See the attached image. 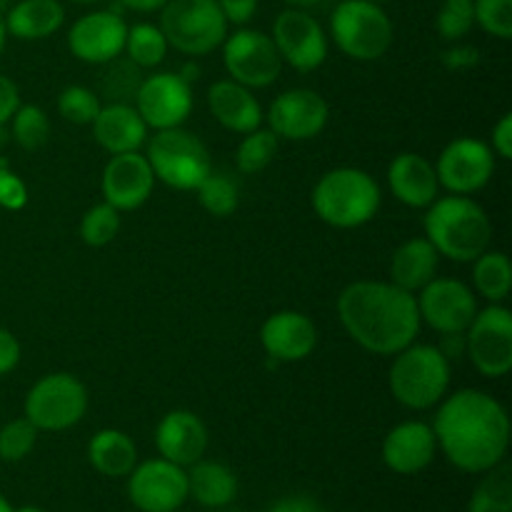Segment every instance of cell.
<instances>
[{
	"label": "cell",
	"instance_id": "cell-1",
	"mask_svg": "<svg viewBox=\"0 0 512 512\" xmlns=\"http://www.w3.org/2000/svg\"><path fill=\"white\" fill-rule=\"evenodd\" d=\"M433 433L455 468L463 473H488L508 453L510 418L493 395L468 388L443 400Z\"/></svg>",
	"mask_w": 512,
	"mask_h": 512
},
{
	"label": "cell",
	"instance_id": "cell-2",
	"mask_svg": "<svg viewBox=\"0 0 512 512\" xmlns=\"http://www.w3.org/2000/svg\"><path fill=\"white\" fill-rule=\"evenodd\" d=\"M338 315L345 333L363 350L375 355H395L420 333V313L415 295L393 283L358 280L338 298Z\"/></svg>",
	"mask_w": 512,
	"mask_h": 512
},
{
	"label": "cell",
	"instance_id": "cell-3",
	"mask_svg": "<svg viewBox=\"0 0 512 512\" xmlns=\"http://www.w3.org/2000/svg\"><path fill=\"white\" fill-rule=\"evenodd\" d=\"M425 238L438 255L455 263H473L490 248L493 223L488 213L468 195L435 198L423 220Z\"/></svg>",
	"mask_w": 512,
	"mask_h": 512
},
{
	"label": "cell",
	"instance_id": "cell-4",
	"mask_svg": "<svg viewBox=\"0 0 512 512\" xmlns=\"http://www.w3.org/2000/svg\"><path fill=\"white\" fill-rule=\"evenodd\" d=\"M380 188L360 168H335L313 188V210L333 228H360L378 215Z\"/></svg>",
	"mask_w": 512,
	"mask_h": 512
},
{
	"label": "cell",
	"instance_id": "cell-5",
	"mask_svg": "<svg viewBox=\"0 0 512 512\" xmlns=\"http://www.w3.org/2000/svg\"><path fill=\"white\" fill-rule=\"evenodd\" d=\"M388 385L393 398L410 410H428L448 395L450 358L435 345L410 343L395 353Z\"/></svg>",
	"mask_w": 512,
	"mask_h": 512
},
{
	"label": "cell",
	"instance_id": "cell-6",
	"mask_svg": "<svg viewBox=\"0 0 512 512\" xmlns=\"http://www.w3.org/2000/svg\"><path fill=\"white\" fill-rule=\"evenodd\" d=\"M160 30L175 50L200 58L228 38V18L218 0H168L160 10Z\"/></svg>",
	"mask_w": 512,
	"mask_h": 512
},
{
	"label": "cell",
	"instance_id": "cell-7",
	"mask_svg": "<svg viewBox=\"0 0 512 512\" xmlns=\"http://www.w3.org/2000/svg\"><path fill=\"white\" fill-rule=\"evenodd\" d=\"M333 40L348 58L378 60L393 45V23L380 3L370 0H343L330 18Z\"/></svg>",
	"mask_w": 512,
	"mask_h": 512
},
{
	"label": "cell",
	"instance_id": "cell-8",
	"mask_svg": "<svg viewBox=\"0 0 512 512\" xmlns=\"http://www.w3.org/2000/svg\"><path fill=\"white\" fill-rule=\"evenodd\" d=\"M145 158L155 180L175 190H195L213 170L203 140L183 128L158 130L148 143Z\"/></svg>",
	"mask_w": 512,
	"mask_h": 512
},
{
	"label": "cell",
	"instance_id": "cell-9",
	"mask_svg": "<svg viewBox=\"0 0 512 512\" xmlns=\"http://www.w3.org/2000/svg\"><path fill=\"white\" fill-rule=\"evenodd\" d=\"M88 410V390L75 375L50 373L25 395V418L38 430L60 433L83 420Z\"/></svg>",
	"mask_w": 512,
	"mask_h": 512
},
{
	"label": "cell",
	"instance_id": "cell-10",
	"mask_svg": "<svg viewBox=\"0 0 512 512\" xmlns=\"http://www.w3.org/2000/svg\"><path fill=\"white\" fill-rule=\"evenodd\" d=\"M465 353L485 378H503L512 368V315L505 305L493 303L478 310L465 330Z\"/></svg>",
	"mask_w": 512,
	"mask_h": 512
},
{
	"label": "cell",
	"instance_id": "cell-11",
	"mask_svg": "<svg viewBox=\"0 0 512 512\" xmlns=\"http://www.w3.org/2000/svg\"><path fill=\"white\" fill-rule=\"evenodd\" d=\"M223 63L230 80L245 88H268L283 70V58L273 38L260 30L243 28L223 40Z\"/></svg>",
	"mask_w": 512,
	"mask_h": 512
},
{
	"label": "cell",
	"instance_id": "cell-12",
	"mask_svg": "<svg viewBox=\"0 0 512 512\" xmlns=\"http://www.w3.org/2000/svg\"><path fill=\"white\" fill-rule=\"evenodd\" d=\"M420 323L443 335H463L478 313L475 295L463 280L433 278L415 298Z\"/></svg>",
	"mask_w": 512,
	"mask_h": 512
},
{
	"label": "cell",
	"instance_id": "cell-13",
	"mask_svg": "<svg viewBox=\"0 0 512 512\" xmlns=\"http://www.w3.org/2000/svg\"><path fill=\"white\" fill-rule=\"evenodd\" d=\"M135 110L148 128H180L193 110V90L180 73H155L140 80Z\"/></svg>",
	"mask_w": 512,
	"mask_h": 512
},
{
	"label": "cell",
	"instance_id": "cell-14",
	"mask_svg": "<svg viewBox=\"0 0 512 512\" xmlns=\"http://www.w3.org/2000/svg\"><path fill=\"white\" fill-rule=\"evenodd\" d=\"M273 43L280 58L300 73L320 68L328 58V35L313 15L300 8H288L275 18Z\"/></svg>",
	"mask_w": 512,
	"mask_h": 512
},
{
	"label": "cell",
	"instance_id": "cell-15",
	"mask_svg": "<svg viewBox=\"0 0 512 512\" xmlns=\"http://www.w3.org/2000/svg\"><path fill=\"white\" fill-rule=\"evenodd\" d=\"M435 173H438V183L445 185L453 195L478 193L493 178L495 155L483 140L458 138L445 145Z\"/></svg>",
	"mask_w": 512,
	"mask_h": 512
},
{
	"label": "cell",
	"instance_id": "cell-16",
	"mask_svg": "<svg viewBox=\"0 0 512 512\" xmlns=\"http://www.w3.org/2000/svg\"><path fill=\"white\" fill-rule=\"evenodd\" d=\"M128 495L143 512H175L188 500V473L170 460H148L133 468Z\"/></svg>",
	"mask_w": 512,
	"mask_h": 512
},
{
	"label": "cell",
	"instance_id": "cell-17",
	"mask_svg": "<svg viewBox=\"0 0 512 512\" xmlns=\"http://www.w3.org/2000/svg\"><path fill=\"white\" fill-rule=\"evenodd\" d=\"M330 108L320 93L310 88H293L280 93L268 108V123L278 138L310 140L328 125Z\"/></svg>",
	"mask_w": 512,
	"mask_h": 512
},
{
	"label": "cell",
	"instance_id": "cell-18",
	"mask_svg": "<svg viewBox=\"0 0 512 512\" xmlns=\"http://www.w3.org/2000/svg\"><path fill=\"white\" fill-rule=\"evenodd\" d=\"M128 23L113 10H95L73 23L68 33V48L78 60L90 65H105L118 60L125 50Z\"/></svg>",
	"mask_w": 512,
	"mask_h": 512
},
{
	"label": "cell",
	"instance_id": "cell-19",
	"mask_svg": "<svg viewBox=\"0 0 512 512\" xmlns=\"http://www.w3.org/2000/svg\"><path fill=\"white\" fill-rule=\"evenodd\" d=\"M100 188L105 203L113 205L115 210H135L153 195L155 173L148 158L138 150L120 153L105 163Z\"/></svg>",
	"mask_w": 512,
	"mask_h": 512
},
{
	"label": "cell",
	"instance_id": "cell-20",
	"mask_svg": "<svg viewBox=\"0 0 512 512\" xmlns=\"http://www.w3.org/2000/svg\"><path fill=\"white\" fill-rule=\"evenodd\" d=\"M260 343L273 360L298 363V360L308 358L318 345V328L308 315L298 313V310H280L263 323Z\"/></svg>",
	"mask_w": 512,
	"mask_h": 512
},
{
	"label": "cell",
	"instance_id": "cell-21",
	"mask_svg": "<svg viewBox=\"0 0 512 512\" xmlns=\"http://www.w3.org/2000/svg\"><path fill=\"white\" fill-rule=\"evenodd\" d=\"M438 450L433 428L420 420L400 423L388 433L383 443V460L393 473L415 475L428 468Z\"/></svg>",
	"mask_w": 512,
	"mask_h": 512
},
{
	"label": "cell",
	"instance_id": "cell-22",
	"mask_svg": "<svg viewBox=\"0 0 512 512\" xmlns=\"http://www.w3.org/2000/svg\"><path fill=\"white\" fill-rule=\"evenodd\" d=\"M155 445L160 455L175 465H193L208 448V428L190 410H173L155 430Z\"/></svg>",
	"mask_w": 512,
	"mask_h": 512
},
{
	"label": "cell",
	"instance_id": "cell-23",
	"mask_svg": "<svg viewBox=\"0 0 512 512\" xmlns=\"http://www.w3.org/2000/svg\"><path fill=\"white\" fill-rule=\"evenodd\" d=\"M208 108L220 125L230 133L248 135L263 123V110L250 88L235 80H218L208 88Z\"/></svg>",
	"mask_w": 512,
	"mask_h": 512
},
{
	"label": "cell",
	"instance_id": "cell-24",
	"mask_svg": "<svg viewBox=\"0 0 512 512\" xmlns=\"http://www.w3.org/2000/svg\"><path fill=\"white\" fill-rule=\"evenodd\" d=\"M388 183L395 198L408 208H428L440 188L435 165L418 153H400L388 168Z\"/></svg>",
	"mask_w": 512,
	"mask_h": 512
},
{
	"label": "cell",
	"instance_id": "cell-25",
	"mask_svg": "<svg viewBox=\"0 0 512 512\" xmlns=\"http://www.w3.org/2000/svg\"><path fill=\"white\" fill-rule=\"evenodd\" d=\"M90 125H93V135L98 145L108 150L110 155L140 150V145L148 138V125L140 118L135 105L130 103L103 105Z\"/></svg>",
	"mask_w": 512,
	"mask_h": 512
},
{
	"label": "cell",
	"instance_id": "cell-26",
	"mask_svg": "<svg viewBox=\"0 0 512 512\" xmlns=\"http://www.w3.org/2000/svg\"><path fill=\"white\" fill-rule=\"evenodd\" d=\"M438 260V250L433 248L428 238L405 240L390 260V283L408 290V293H415L435 278Z\"/></svg>",
	"mask_w": 512,
	"mask_h": 512
},
{
	"label": "cell",
	"instance_id": "cell-27",
	"mask_svg": "<svg viewBox=\"0 0 512 512\" xmlns=\"http://www.w3.org/2000/svg\"><path fill=\"white\" fill-rule=\"evenodd\" d=\"M3 23L13 38L43 40L63 28L65 10L58 0H20L10 8Z\"/></svg>",
	"mask_w": 512,
	"mask_h": 512
},
{
	"label": "cell",
	"instance_id": "cell-28",
	"mask_svg": "<svg viewBox=\"0 0 512 512\" xmlns=\"http://www.w3.org/2000/svg\"><path fill=\"white\" fill-rule=\"evenodd\" d=\"M188 493L205 508H225L238 495V478L228 465L198 460L188 473Z\"/></svg>",
	"mask_w": 512,
	"mask_h": 512
},
{
	"label": "cell",
	"instance_id": "cell-29",
	"mask_svg": "<svg viewBox=\"0 0 512 512\" xmlns=\"http://www.w3.org/2000/svg\"><path fill=\"white\" fill-rule=\"evenodd\" d=\"M88 458L98 473L108 478H123L133 473L138 463V450L123 430H100L90 440Z\"/></svg>",
	"mask_w": 512,
	"mask_h": 512
},
{
	"label": "cell",
	"instance_id": "cell-30",
	"mask_svg": "<svg viewBox=\"0 0 512 512\" xmlns=\"http://www.w3.org/2000/svg\"><path fill=\"white\" fill-rule=\"evenodd\" d=\"M473 263L475 290L490 303H500L508 298L512 288V265L508 255L500 250H485Z\"/></svg>",
	"mask_w": 512,
	"mask_h": 512
},
{
	"label": "cell",
	"instance_id": "cell-31",
	"mask_svg": "<svg viewBox=\"0 0 512 512\" xmlns=\"http://www.w3.org/2000/svg\"><path fill=\"white\" fill-rule=\"evenodd\" d=\"M168 48L170 45L160 25L138 23L128 28V35H125V53H128L130 63H135L138 68H155V65H160L165 55H168Z\"/></svg>",
	"mask_w": 512,
	"mask_h": 512
},
{
	"label": "cell",
	"instance_id": "cell-32",
	"mask_svg": "<svg viewBox=\"0 0 512 512\" xmlns=\"http://www.w3.org/2000/svg\"><path fill=\"white\" fill-rule=\"evenodd\" d=\"M278 135L273 130H253L243 138L235 153V165L240 173L255 175L263 173L270 163H273L275 153H278Z\"/></svg>",
	"mask_w": 512,
	"mask_h": 512
},
{
	"label": "cell",
	"instance_id": "cell-33",
	"mask_svg": "<svg viewBox=\"0 0 512 512\" xmlns=\"http://www.w3.org/2000/svg\"><path fill=\"white\" fill-rule=\"evenodd\" d=\"M488 473L490 475L478 485L470 500V512H512L510 468L495 465Z\"/></svg>",
	"mask_w": 512,
	"mask_h": 512
},
{
	"label": "cell",
	"instance_id": "cell-34",
	"mask_svg": "<svg viewBox=\"0 0 512 512\" xmlns=\"http://www.w3.org/2000/svg\"><path fill=\"white\" fill-rule=\"evenodd\" d=\"M195 193H198L203 210H208L213 218H228V215H233L235 210H238V185L230 178H225V175L213 173V170H210L208 178L195 188Z\"/></svg>",
	"mask_w": 512,
	"mask_h": 512
},
{
	"label": "cell",
	"instance_id": "cell-35",
	"mask_svg": "<svg viewBox=\"0 0 512 512\" xmlns=\"http://www.w3.org/2000/svg\"><path fill=\"white\" fill-rule=\"evenodd\" d=\"M120 230V210L108 205L103 200L100 205H93L80 220V238L90 248H105L113 243Z\"/></svg>",
	"mask_w": 512,
	"mask_h": 512
},
{
	"label": "cell",
	"instance_id": "cell-36",
	"mask_svg": "<svg viewBox=\"0 0 512 512\" xmlns=\"http://www.w3.org/2000/svg\"><path fill=\"white\" fill-rule=\"evenodd\" d=\"M10 120H13V138L20 148L38 150L48 143L50 120L40 105H20Z\"/></svg>",
	"mask_w": 512,
	"mask_h": 512
},
{
	"label": "cell",
	"instance_id": "cell-37",
	"mask_svg": "<svg viewBox=\"0 0 512 512\" xmlns=\"http://www.w3.org/2000/svg\"><path fill=\"white\" fill-rule=\"evenodd\" d=\"M100 100L93 90L83 88V85H68L58 98V113L63 115L68 123L75 125H90L95 115L100 113Z\"/></svg>",
	"mask_w": 512,
	"mask_h": 512
},
{
	"label": "cell",
	"instance_id": "cell-38",
	"mask_svg": "<svg viewBox=\"0 0 512 512\" xmlns=\"http://www.w3.org/2000/svg\"><path fill=\"white\" fill-rule=\"evenodd\" d=\"M35 440H38V428L28 418L10 420L0 428V460L18 463L35 448Z\"/></svg>",
	"mask_w": 512,
	"mask_h": 512
},
{
	"label": "cell",
	"instance_id": "cell-39",
	"mask_svg": "<svg viewBox=\"0 0 512 512\" xmlns=\"http://www.w3.org/2000/svg\"><path fill=\"white\" fill-rule=\"evenodd\" d=\"M475 0H443L438 10V33L445 40H460L475 25Z\"/></svg>",
	"mask_w": 512,
	"mask_h": 512
},
{
	"label": "cell",
	"instance_id": "cell-40",
	"mask_svg": "<svg viewBox=\"0 0 512 512\" xmlns=\"http://www.w3.org/2000/svg\"><path fill=\"white\" fill-rule=\"evenodd\" d=\"M475 23L500 40L512 38V0H475Z\"/></svg>",
	"mask_w": 512,
	"mask_h": 512
},
{
	"label": "cell",
	"instance_id": "cell-41",
	"mask_svg": "<svg viewBox=\"0 0 512 512\" xmlns=\"http://www.w3.org/2000/svg\"><path fill=\"white\" fill-rule=\"evenodd\" d=\"M28 203V188L13 170L0 165V208L20 210Z\"/></svg>",
	"mask_w": 512,
	"mask_h": 512
},
{
	"label": "cell",
	"instance_id": "cell-42",
	"mask_svg": "<svg viewBox=\"0 0 512 512\" xmlns=\"http://www.w3.org/2000/svg\"><path fill=\"white\" fill-rule=\"evenodd\" d=\"M20 363V343L10 330L0 328V375H8Z\"/></svg>",
	"mask_w": 512,
	"mask_h": 512
},
{
	"label": "cell",
	"instance_id": "cell-43",
	"mask_svg": "<svg viewBox=\"0 0 512 512\" xmlns=\"http://www.w3.org/2000/svg\"><path fill=\"white\" fill-rule=\"evenodd\" d=\"M18 108H20L18 85H15L8 75H0V125L10 123V118H13Z\"/></svg>",
	"mask_w": 512,
	"mask_h": 512
},
{
	"label": "cell",
	"instance_id": "cell-44",
	"mask_svg": "<svg viewBox=\"0 0 512 512\" xmlns=\"http://www.w3.org/2000/svg\"><path fill=\"white\" fill-rule=\"evenodd\" d=\"M218 5L225 18H228V23L235 25L248 23L255 10H258V0H218Z\"/></svg>",
	"mask_w": 512,
	"mask_h": 512
},
{
	"label": "cell",
	"instance_id": "cell-45",
	"mask_svg": "<svg viewBox=\"0 0 512 512\" xmlns=\"http://www.w3.org/2000/svg\"><path fill=\"white\" fill-rule=\"evenodd\" d=\"M493 150L503 160L512 158V115H503L493 128Z\"/></svg>",
	"mask_w": 512,
	"mask_h": 512
},
{
	"label": "cell",
	"instance_id": "cell-46",
	"mask_svg": "<svg viewBox=\"0 0 512 512\" xmlns=\"http://www.w3.org/2000/svg\"><path fill=\"white\" fill-rule=\"evenodd\" d=\"M270 512H325L320 508L318 500L308 498V495H290V498L278 500V503L270 508Z\"/></svg>",
	"mask_w": 512,
	"mask_h": 512
},
{
	"label": "cell",
	"instance_id": "cell-47",
	"mask_svg": "<svg viewBox=\"0 0 512 512\" xmlns=\"http://www.w3.org/2000/svg\"><path fill=\"white\" fill-rule=\"evenodd\" d=\"M165 3L168 0H120V5L135 13H155V10H163Z\"/></svg>",
	"mask_w": 512,
	"mask_h": 512
},
{
	"label": "cell",
	"instance_id": "cell-48",
	"mask_svg": "<svg viewBox=\"0 0 512 512\" xmlns=\"http://www.w3.org/2000/svg\"><path fill=\"white\" fill-rule=\"evenodd\" d=\"M445 60L450 65H473L478 60V50L475 48H455L450 53H445Z\"/></svg>",
	"mask_w": 512,
	"mask_h": 512
},
{
	"label": "cell",
	"instance_id": "cell-49",
	"mask_svg": "<svg viewBox=\"0 0 512 512\" xmlns=\"http://www.w3.org/2000/svg\"><path fill=\"white\" fill-rule=\"evenodd\" d=\"M285 3H288L290 8H300V10H305V8H313V5L325 3V0H285Z\"/></svg>",
	"mask_w": 512,
	"mask_h": 512
},
{
	"label": "cell",
	"instance_id": "cell-50",
	"mask_svg": "<svg viewBox=\"0 0 512 512\" xmlns=\"http://www.w3.org/2000/svg\"><path fill=\"white\" fill-rule=\"evenodd\" d=\"M5 40H8V30H5L3 18H0V55H3V50H5Z\"/></svg>",
	"mask_w": 512,
	"mask_h": 512
},
{
	"label": "cell",
	"instance_id": "cell-51",
	"mask_svg": "<svg viewBox=\"0 0 512 512\" xmlns=\"http://www.w3.org/2000/svg\"><path fill=\"white\" fill-rule=\"evenodd\" d=\"M0 512H13V505H10L3 495H0Z\"/></svg>",
	"mask_w": 512,
	"mask_h": 512
},
{
	"label": "cell",
	"instance_id": "cell-52",
	"mask_svg": "<svg viewBox=\"0 0 512 512\" xmlns=\"http://www.w3.org/2000/svg\"><path fill=\"white\" fill-rule=\"evenodd\" d=\"M13 512H45V510L33 508V505H25V508H18V510H13Z\"/></svg>",
	"mask_w": 512,
	"mask_h": 512
},
{
	"label": "cell",
	"instance_id": "cell-53",
	"mask_svg": "<svg viewBox=\"0 0 512 512\" xmlns=\"http://www.w3.org/2000/svg\"><path fill=\"white\" fill-rule=\"evenodd\" d=\"M73 3H95V0H73Z\"/></svg>",
	"mask_w": 512,
	"mask_h": 512
},
{
	"label": "cell",
	"instance_id": "cell-54",
	"mask_svg": "<svg viewBox=\"0 0 512 512\" xmlns=\"http://www.w3.org/2000/svg\"><path fill=\"white\" fill-rule=\"evenodd\" d=\"M370 3H388V0H370Z\"/></svg>",
	"mask_w": 512,
	"mask_h": 512
},
{
	"label": "cell",
	"instance_id": "cell-55",
	"mask_svg": "<svg viewBox=\"0 0 512 512\" xmlns=\"http://www.w3.org/2000/svg\"><path fill=\"white\" fill-rule=\"evenodd\" d=\"M3 5H5V0H0V8H3Z\"/></svg>",
	"mask_w": 512,
	"mask_h": 512
}]
</instances>
